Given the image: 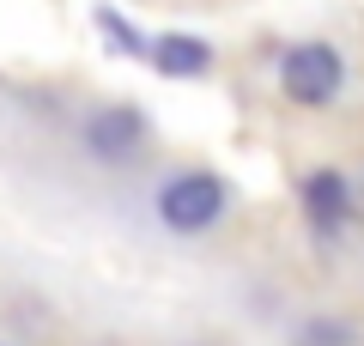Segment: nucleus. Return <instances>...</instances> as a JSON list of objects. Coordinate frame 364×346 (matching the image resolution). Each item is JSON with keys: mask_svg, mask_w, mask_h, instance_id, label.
<instances>
[{"mask_svg": "<svg viewBox=\"0 0 364 346\" xmlns=\"http://www.w3.org/2000/svg\"><path fill=\"white\" fill-rule=\"evenodd\" d=\"M279 85H286V98L304 103V110L334 103L340 85H346V61H340L328 43H298V49H286V61H279Z\"/></svg>", "mask_w": 364, "mask_h": 346, "instance_id": "f03ea898", "label": "nucleus"}, {"mask_svg": "<svg viewBox=\"0 0 364 346\" xmlns=\"http://www.w3.org/2000/svg\"><path fill=\"white\" fill-rule=\"evenodd\" d=\"M304 206H310V219L322 231H340L352 213V182L340 177V170H316L310 182H304Z\"/></svg>", "mask_w": 364, "mask_h": 346, "instance_id": "39448f33", "label": "nucleus"}, {"mask_svg": "<svg viewBox=\"0 0 364 346\" xmlns=\"http://www.w3.org/2000/svg\"><path fill=\"white\" fill-rule=\"evenodd\" d=\"M291 346H358V328L340 322V316H316V322H304L291 334Z\"/></svg>", "mask_w": 364, "mask_h": 346, "instance_id": "423d86ee", "label": "nucleus"}, {"mask_svg": "<svg viewBox=\"0 0 364 346\" xmlns=\"http://www.w3.org/2000/svg\"><path fill=\"white\" fill-rule=\"evenodd\" d=\"M85 146L97 158H109V164H128V158H140L146 146V115L128 110V103H116V110H97L85 122Z\"/></svg>", "mask_w": 364, "mask_h": 346, "instance_id": "7ed1b4c3", "label": "nucleus"}, {"mask_svg": "<svg viewBox=\"0 0 364 346\" xmlns=\"http://www.w3.org/2000/svg\"><path fill=\"white\" fill-rule=\"evenodd\" d=\"M219 213H225V182L213 177V170H182V177H170L164 189H158V219H164L170 231H182V237L207 231Z\"/></svg>", "mask_w": 364, "mask_h": 346, "instance_id": "f257e3e1", "label": "nucleus"}, {"mask_svg": "<svg viewBox=\"0 0 364 346\" xmlns=\"http://www.w3.org/2000/svg\"><path fill=\"white\" fill-rule=\"evenodd\" d=\"M97 25H104V31H109V37H116V49H128V55H146V43H140V37H134V31H128V25H122V19H116V13H109V6H104V13H97Z\"/></svg>", "mask_w": 364, "mask_h": 346, "instance_id": "0eeeda50", "label": "nucleus"}, {"mask_svg": "<svg viewBox=\"0 0 364 346\" xmlns=\"http://www.w3.org/2000/svg\"><path fill=\"white\" fill-rule=\"evenodd\" d=\"M146 61H152L158 73H170V79H195V73L213 67V49H207V37H195V31H164V37L146 49Z\"/></svg>", "mask_w": 364, "mask_h": 346, "instance_id": "20e7f679", "label": "nucleus"}]
</instances>
